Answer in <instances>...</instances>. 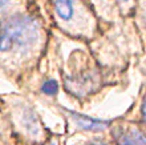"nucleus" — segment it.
<instances>
[{
  "mask_svg": "<svg viewBox=\"0 0 146 145\" xmlns=\"http://www.w3.org/2000/svg\"><path fill=\"white\" fill-rule=\"evenodd\" d=\"M40 33L38 21L27 15H15L0 25V52L25 48L36 41Z\"/></svg>",
  "mask_w": 146,
  "mask_h": 145,
  "instance_id": "nucleus-1",
  "label": "nucleus"
},
{
  "mask_svg": "<svg viewBox=\"0 0 146 145\" xmlns=\"http://www.w3.org/2000/svg\"><path fill=\"white\" fill-rule=\"evenodd\" d=\"M69 115L74 118V121L82 128V129H88V130H98V129H104L109 125V121H102V120H97V118L88 117L85 115H80L76 112H69Z\"/></svg>",
  "mask_w": 146,
  "mask_h": 145,
  "instance_id": "nucleus-2",
  "label": "nucleus"
},
{
  "mask_svg": "<svg viewBox=\"0 0 146 145\" xmlns=\"http://www.w3.org/2000/svg\"><path fill=\"white\" fill-rule=\"evenodd\" d=\"M54 12L62 21H69L74 15L76 0H53Z\"/></svg>",
  "mask_w": 146,
  "mask_h": 145,
  "instance_id": "nucleus-3",
  "label": "nucleus"
},
{
  "mask_svg": "<svg viewBox=\"0 0 146 145\" xmlns=\"http://www.w3.org/2000/svg\"><path fill=\"white\" fill-rule=\"evenodd\" d=\"M21 122L23 125L25 126V129L32 134H38L40 133V129H41V125H40V121H38L37 116L33 113V111L31 109H24V113L21 116Z\"/></svg>",
  "mask_w": 146,
  "mask_h": 145,
  "instance_id": "nucleus-4",
  "label": "nucleus"
},
{
  "mask_svg": "<svg viewBox=\"0 0 146 145\" xmlns=\"http://www.w3.org/2000/svg\"><path fill=\"white\" fill-rule=\"evenodd\" d=\"M119 145H145V137L139 130H130L119 138Z\"/></svg>",
  "mask_w": 146,
  "mask_h": 145,
  "instance_id": "nucleus-5",
  "label": "nucleus"
},
{
  "mask_svg": "<svg viewBox=\"0 0 146 145\" xmlns=\"http://www.w3.org/2000/svg\"><path fill=\"white\" fill-rule=\"evenodd\" d=\"M57 89H58V85L54 80H46L42 84V88H41V91L44 93H46V95H54L57 92Z\"/></svg>",
  "mask_w": 146,
  "mask_h": 145,
  "instance_id": "nucleus-6",
  "label": "nucleus"
},
{
  "mask_svg": "<svg viewBox=\"0 0 146 145\" xmlns=\"http://www.w3.org/2000/svg\"><path fill=\"white\" fill-rule=\"evenodd\" d=\"M8 3H9V0H0V9H3Z\"/></svg>",
  "mask_w": 146,
  "mask_h": 145,
  "instance_id": "nucleus-7",
  "label": "nucleus"
},
{
  "mask_svg": "<svg viewBox=\"0 0 146 145\" xmlns=\"http://www.w3.org/2000/svg\"><path fill=\"white\" fill-rule=\"evenodd\" d=\"M118 1L121 4H129V3H130V0H118Z\"/></svg>",
  "mask_w": 146,
  "mask_h": 145,
  "instance_id": "nucleus-8",
  "label": "nucleus"
},
{
  "mask_svg": "<svg viewBox=\"0 0 146 145\" xmlns=\"http://www.w3.org/2000/svg\"><path fill=\"white\" fill-rule=\"evenodd\" d=\"M90 145H106V144H104V142H94V144H90Z\"/></svg>",
  "mask_w": 146,
  "mask_h": 145,
  "instance_id": "nucleus-9",
  "label": "nucleus"
},
{
  "mask_svg": "<svg viewBox=\"0 0 146 145\" xmlns=\"http://www.w3.org/2000/svg\"><path fill=\"white\" fill-rule=\"evenodd\" d=\"M49 145H56V144H49Z\"/></svg>",
  "mask_w": 146,
  "mask_h": 145,
  "instance_id": "nucleus-10",
  "label": "nucleus"
}]
</instances>
